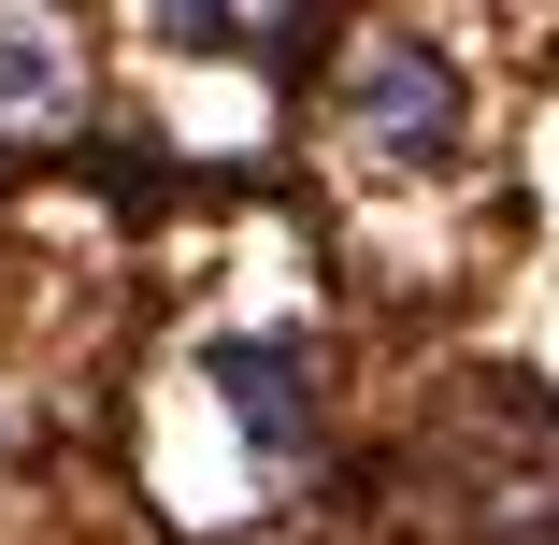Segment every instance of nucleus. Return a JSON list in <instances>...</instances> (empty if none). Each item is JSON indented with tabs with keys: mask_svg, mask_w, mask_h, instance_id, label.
Returning <instances> with one entry per match:
<instances>
[{
	"mask_svg": "<svg viewBox=\"0 0 559 545\" xmlns=\"http://www.w3.org/2000/svg\"><path fill=\"white\" fill-rule=\"evenodd\" d=\"M345 116H359L373 158H444V144H460V86H444L416 44H373L359 86H345Z\"/></svg>",
	"mask_w": 559,
	"mask_h": 545,
	"instance_id": "nucleus-1",
	"label": "nucleus"
}]
</instances>
